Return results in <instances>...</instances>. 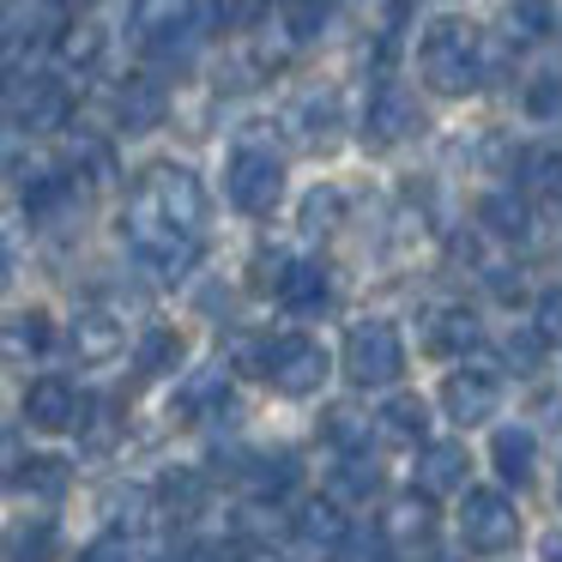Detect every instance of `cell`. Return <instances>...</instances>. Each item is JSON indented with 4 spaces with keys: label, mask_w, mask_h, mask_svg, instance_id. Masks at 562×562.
<instances>
[{
    "label": "cell",
    "mask_w": 562,
    "mask_h": 562,
    "mask_svg": "<svg viewBox=\"0 0 562 562\" xmlns=\"http://www.w3.org/2000/svg\"><path fill=\"white\" fill-rule=\"evenodd\" d=\"M0 550H7V562H55V520L49 514H31V520L7 526Z\"/></svg>",
    "instance_id": "18"
},
{
    "label": "cell",
    "mask_w": 562,
    "mask_h": 562,
    "mask_svg": "<svg viewBox=\"0 0 562 562\" xmlns=\"http://www.w3.org/2000/svg\"><path fill=\"white\" fill-rule=\"evenodd\" d=\"M13 351H43L49 345V315H19V327H13Z\"/></svg>",
    "instance_id": "33"
},
{
    "label": "cell",
    "mask_w": 562,
    "mask_h": 562,
    "mask_svg": "<svg viewBox=\"0 0 562 562\" xmlns=\"http://www.w3.org/2000/svg\"><path fill=\"white\" fill-rule=\"evenodd\" d=\"M19 460H25V453H19V441H13V436H0V477H13Z\"/></svg>",
    "instance_id": "35"
},
{
    "label": "cell",
    "mask_w": 562,
    "mask_h": 562,
    "mask_svg": "<svg viewBox=\"0 0 562 562\" xmlns=\"http://www.w3.org/2000/svg\"><path fill=\"white\" fill-rule=\"evenodd\" d=\"M7 279H13V236L0 231V284H7Z\"/></svg>",
    "instance_id": "36"
},
{
    "label": "cell",
    "mask_w": 562,
    "mask_h": 562,
    "mask_svg": "<svg viewBox=\"0 0 562 562\" xmlns=\"http://www.w3.org/2000/svg\"><path fill=\"white\" fill-rule=\"evenodd\" d=\"M441 405H448V417L453 424H484V417H496V405H502V387L484 375V369H460V375H448L441 381Z\"/></svg>",
    "instance_id": "10"
},
{
    "label": "cell",
    "mask_w": 562,
    "mask_h": 562,
    "mask_svg": "<svg viewBox=\"0 0 562 562\" xmlns=\"http://www.w3.org/2000/svg\"><path fill=\"white\" fill-rule=\"evenodd\" d=\"M460 532H465L472 550L502 557V550H514V538H520V514H514V502L502 496V490H465Z\"/></svg>",
    "instance_id": "8"
},
{
    "label": "cell",
    "mask_w": 562,
    "mask_h": 562,
    "mask_svg": "<svg viewBox=\"0 0 562 562\" xmlns=\"http://www.w3.org/2000/svg\"><path fill=\"white\" fill-rule=\"evenodd\" d=\"M465 345H477V321H472V315H460V308L436 315V333H429V351H465Z\"/></svg>",
    "instance_id": "25"
},
{
    "label": "cell",
    "mask_w": 562,
    "mask_h": 562,
    "mask_svg": "<svg viewBox=\"0 0 562 562\" xmlns=\"http://www.w3.org/2000/svg\"><path fill=\"white\" fill-rule=\"evenodd\" d=\"M417 484H424V496H448V490L465 484V448L460 441H436V448H424V460H417Z\"/></svg>",
    "instance_id": "16"
},
{
    "label": "cell",
    "mask_w": 562,
    "mask_h": 562,
    "mask_svg": "<svg viewBox=\"0 0 562 562\" xmlns=\"http://www.w3.org/2000/svg\"><path fill=\"white\" fill-rule=\"evenodd\" d=\"M134 194H146V206L158 212L164 224H176L182 236L206 231V188H200V176L182 170V164H151Z\"/></svg>",
    "instance_id": "3"
},
{
    "label": "cell",
    "mask_w": 562,
    "mask_h": 562,
    "mask_svg": "<svg viewBox=\"0 0 562 562\" xmlns=\"http://www.w3.org/2000/svg\"><path fill=\"white\" fill-rule=\"evenodd\" d=\"M296 532H303V544L333 550V544H345V538H351V520L339 514V502H308V508L296 514Z\"/></svg>",
    "instance_id": "21"
},
{
    "label": "cell",
    "mask_w": 562,
    "mask_h": 562,
    "mask_svg": "<svg viewBox=\"0 0 562 562\" xmlns=\"http://www.w3.org/2000/svg\"><path fill=\"white\" fill-rule=\"evenodd\" d=\"M544 188H550V194H562V158H544Z\"/></svg>",
    "instance_id": "38"
},
{
    "label": "cell",
    "mask_w": 562,
    "mask_h": 562,
    "mask_svg": "<svg viewBox=\"0 0 562 562\" xmlns=\"http://www.w3.org/2000/svg\"><path fill=\"white\" fill-rule=\"evenodd\" d=\"M13 477L25 490H37V496H61V490H67V465L61 460H19Z\"/></svg>",
    "instance_id": "27"
},
{
    "label": "cell",
    "mask_w": 562,
    "mask_h": 562,
    "mask_svg": "<svg viewBox=\"0 0 562 562\" xmlns=\"http://www.w3.org/2000/svg\"><path fill=\"white\" fill-rule=\"evenodd\" d=\"M164 110H170V98H164V86L151 74H134L115 91V122H122L127 134H151V127L164 122Z\"/></svg>",
    "instance_id": "12"
},
{
    "label": "cell",
    "mask_w": 562,
    "mask_h": 562,
    "mask_svg": "<svg viewBox=\"0 0 562 562\" xmlns=\"http://www.w3.org/2000/svg\"><path fill=\"white\" fill-rule=\"evenodd\" d=\"M333 484H339V496H369V490H375V465H369L363 453H351V460L333 472Z\"/></svg>",
    "instance_id": "31"
},
{
    "label": "cell",
    "mask_w": 562,
    "mask_h": 562,
    "mask_svg": "<svg viewBox=\"0 0 562 562\" xmlns=\"http://www.w3.org/2000/svg\"><path fill=\"white\" fill-rule=\"evenodd\" d=\"M532 333H538V345H557V351H562V284H550V291L538 296Z\"/></svg>",
    "instance_id": "29"
},
{
    "label": "cell",
    "mask_w": 562,
    "mask_h": 562,
    "mask_svg": "<svg viewBox=\"0 0 562 562\" xmlns=\"http://www.w3.org/2000/svg\"><path fill=\"white\" fill-rule=\"evenodd\" d=\"M25 417H31V429H74L79 424V393L67 387L61 375H43V381H31V393H25Z\"/></svg>",
    "instance_id": "13"
},
{
    "label": "cell",
    "mask_w": 562,
    "mask_h": 562,
    "mask_svg": "<svg viewBox=\"0 0 562 562\" xmlns=\"http://www.w3.org/2000/svg\"><path fill=\"white\" fill-rule=\"evenodd\" d=\"M544 562H562V532H550V538H544Z\"/></svg>",
    "instance_id": "39"
},
{
    "label": "cell",
    "mask_w": 562,
    "mask_h": 562,
    "mask_svg": "<svg viewBox=\"0 0 562 562\" xmlns=\"http://www.w3.org/2000/svg\"><path fill=\"white\" fill-rule=\"evenodd\" d=\"M272 291H279L284 308H321L327 303V267H315V260H284L272 272Z\"/></svg>",
    "instance_id": "14"
},
{
    "label": "cell",
    "mask_w": 562,
    "mask_h": 562,
    "mask_svg": "<svg viewBox=\"0 0 562 562\" xmlns=\"http://www.w3.org/2000/svg\"><path fill=\"white\" fill-rule=\"evenodd\" d=\"M417 67H424L429 91L465 98V91H477V79H484V43H477V31L465 25V19H436V25L424 31Z\"/></svg>",
    "instance_id": "1"
},
{
    "label": "cell",
    "mask_w": 562,
    "mask_h": 562,
    "mask_svg": "<svg viewBox=\"0 0 562 562\" xmlns=\"http://www.w3.org/2000/svg\"><path fill=\"white\" fill-rule=\"evenodd\" d=\"M381 441H400V448H412V441L429 436V405L424 400H387V412H381Z\"/></svg>",
    "instance_id": "22"
},
{
    "label": "cell",
    "mask_w": 562,
    "mask_h": 562,
    "mask_svg": "<svg viewBox=\"0 0 562 562\" xmlns=\"http://www.w3.org/2000/svg\"><path fill=\"white\" fill-rule=\"evenodd\" d=\"M103 55V31L98 25H67L61 31V61L67 67H91Z\"/></svg>",
    "instance_id": "28"
},
{
    "label": "cell",
    "mask_w": 562,
    "mask_h": 562,
    "mask_svg": "<svg viewBox=\"0 0 562 562\" xmlns=\"http://www.w3.org/2000/svg\"><path fill=\"white\" fill-rule=\"evenodd\" d=\"M477 218H484L496 236H508V243H520V236H532V212H526L514 194H490L484 206H477Z\"/></svg>",
    "instance_id": "23"
},
{
    "label": "cell",
    "mask_w": 562,
    "mask_h": 562,
    "mask_svg": "<svg viewBox=\"0 0 562 562\" xmlns=\"http://www.w3.org/2000/svg\"><path fill=\"white\" fill-rule=\"evenodd\" d=\"M490 460H496V472L508 477V484H532V465H538L532 429H496V441H490Z\"/></svg>",
    "instance_id": "19"
},
{
    "label": "cell",
    "mask_w": 562,
    "mask_h": 562,
    "mask_svg": "<svg viewBox=\"0 0 562 562\" xmlns=\"http://www.w3.org/2000/svg\"><path fill=\"white\" fill-rule=\"evenodd\" d=\"M79 562H134V544H127L122 532H115V538H98V544H91Z\"/></svg>",
    "instance_id": "34"
},
{
    "label": "cell",
    "mask_w": 562,
    "mask_h": 562,
    "mask_svg": "<svg viewBox=\"0 0 562 562\" xmlns=\"http://www.w3.org/2000/svg\"><path fill=\"white\" fill-rule=\"evenodd\" d=\"M502 31H508V43H544L557 31V7L550 0H508Z\"/></svg>",
    "instance_id": "20"
},
{
    "label": "cell",
    "mask_w": 562,
    "mask_h": 562,
    "mask_svg": "<svg viewBox=\"0 0 562 562\" xmlns=\"http://www.w3.org/2000/svg\"><path fill=\"white\" fill-rule=\"evenodd\" d=\"M0 25H7V13H0Z\"/></svg>",
    "instance_id": "42"
},
{
    "label": "cell",
    "mask_w": 562,
    "mask_h": 562,
    "mask_svg": "<svg viewBox=\"0 0 562 562\" xmlns=\"http://www.w3.org/2000/svg\"><path fill=\"white\" fill-rule=\"evenodd\" d=\"M296 122H303V139H327L333 134V98H303L296 103Z\"/></svg>",
    "instance_id": "32"
},
{
    "label": "cell",
    "mask_w": 562,
    "mask_h": 562,
    "mask_svg": "<svg viewBox=\"0 0 562 562\" xmlns=\"http://www.w3.org/2000/svg\"><path fill=\"white\" fill-rule=\"evenodd\" d=\"M134 363H139V375H170V369L182 363V339H176L170 327H151L146 339H139Z\"/></svg>",
    "instance_id": "24"
},
{
    "label": "cell",
    "mask_w": 562,
    "mask_h": 562,
    "mask_svg": "<svg viewBox=\"0 0 562 562\" xmlns=\"http://www.w3.org/2000/svg\"><path fill=\"white\" fill-rule=\"evenodd\" d=\"M339 218H345V194H339V188H315V194L303 200V231H308V236L333 231Z\"/></svg>",
    "instance_id": "26"
},
{
    "label": "cell",
    "mask_w": 562,
    "mask_h": 562,
    "mask_svg": "<svg viewBox=\"0 0 562 562\" xmlns=\"http://www.w3.org/2000/svg\"><path fill=\"white\" fill-rule=\"evenodd\" d=\"M67 115H74V91L61 86V79H25V91H19V122L31 127V134H49V127H67Z\"/></svg>",
    "instance_id": "11"
},
{
    "label": "cell",
    "mask_w": 562,
    "mask_h": 562,
    "mask_svg": "<svg viewBox=\"0 0 562 562\" xmlns=\"http://www.w3.org/2000/svg\"><path fill=\"white\" fill-rule=\"evenodd\" d=\"M508 357H514V363L532 369V363H538V345H532V339H520V345H508Z\"/></svg>",
    "instance_id": "37"
},
{
    "label": "cell",
    "mask_w": 562,
    "mask_h": 562,
    "mask_svg": "<svg viewBox=\"0 0 562 562\" xmlns=\"http://www.w3.org/2000/svg\"><path fill=\"white\" fill-rule=\"evenodd\" d=\"M412 127H417L412 91H405L400 79H381V86L369 91V110H363V139L369 146H400Z\"/></svg>",
    "instance_id": "9"
},
{
    "label": "cell",
    "mask_w": 562,
    "mask_h": 562,
    "mask_svg": "<svg viewBox=\"0 0 562 562\" xmlns=\"http://www.w3.org/2000/svg\"><path fill=\"white\" fill-rule=\"evenodd\" d=\"M74 351L86 357V363H110V357L122 351V321L103 315V308H86V315L74 321Z\"/></svg>",
    "instance_id": "17"
},
{
    "label": "cell",
    "mask_w": 562,
    "mask_h": 562,
    "mask_svg": "<svg viewBox=\"0 0 562 562\" xmlns=\"http://www.w3.org/2000/svg\"><path fill=\"white\" fill-rule=\"evenodd\" d=\"M400 369H405V339L393 321H357L345 333V375L357 387H387V381H400Z\"/></svg>",
    "instance_id": "5"
},
{
    "label": "cell",
    "mask_w": 562,
    "mask_h": 562,
    "mask_svg": "<svg viewBox=\"0 0 562 562\" xmlns=\"http://www.w3.org/2000/svg\"><path fill=\"white\" fill-rule=\"evenodd\" d=\"M127 243H134V255L151 267V279H182L188 267H194V255H200V236H182L176 224H164L158 212L146 206V194H134L127 200Z\"/></svg>",
    "instance_id": "2"
},
{
    "label": "cell",
    "mask_w": 562,
    "mask_h": 562,
    "mask_svg": "<svg viewBox=\"0 0 562 562\" xmlns=\"http://www.w3.org/2000/svg\"><path fill=\"white\" fill-rule=\"evenodd\" d=\"M139 49L164 55V61L182 67V55L194 49L200 37V19H194V0H134V19H127Z\"/></svg>",
    "instance_id": "4"
},
{
    "label": "cell",
    "mask_w": 562,
    "mask_h": 562,
    "mask_svg": "<svg viewBox=\"0 0 562 562\" xmlns=\"http://www.w3.org/2000/svg\"><path fill=\"white\" fill-rule=\"evenodd\" d=\"M291 477H296L291 453H279V460H255V472H248V484H255L260 496H284V490H291Z\"/></svg>",
    "instance_id": "30"
},
{
    "label": "cell",
    "mask_w": 562,
    "mask_h": 562,
    "mask_svg": "<svg viewBox=\"0 0 562 562\" xmlns=\"http://www.w3.org/2000/svg\"><path fill=\"white\" fill-rule=\"evenodd\" d=\"M260 375H267L284 400H308V393H321V381H327V351H321L315 339H303V333L272 339L267 351H260Z\"/></svg>",
    "instance_id": "7"
},
{
    "label": "cell",
    "mask_w": 562,
    "mask_h": 562,
    "mask_svg": "<svg viewBox=\"0 0 562 562\" xmlns=\"http://www.w3.org/2000/svg\"><path fill=\"white\" fill-rule=\"evenodd\" d=\"M224 194H231L236 212L267 218V212L279 206V194H284V164L272 158L267 146H236L231 170H224Z\"/></svg>",
    "instance_id": "6"
},
{
    "label": "cell",
    "mask_w": 562,
    "mask_h": 562,
    "mask_svg": "<svg viewBox=\"0 0 562 562\" xmlns=\"http://www.w3.org/2000/svg\"><path fill=\"white\" fill-rule=\"evenodd\" d=\"M429 532H436V514H429V496H417V490L381 514V538L387 544H424Z\"/></svg>",
    "instance_id": "15"
},
{
    "label": "cell",
    "mask_w": 562,
    "mask_h": 562,
    "mask_svg": "<svg viewBox=\"0 0 562 562\" xmlns=\"http://www.w3.org/2000/svg\"><path fill=\"white\" fill-rule=\"evenodd\" d=\"M243 562H272V557H243Z\"/></svg>",
    "instance_id": "41"
},
{
    "label": "cell",
    "mask_w": 562,
    "mask_h": 562,
    "mask_svg": "<svg viewBox=\"0 0 562 562\" xmlns=\"http://www.w3.org/2000/svg\"><path fill=\"white\" fill-rule=\"evenodd\" d=\"M55 7H61V13H79V7H91V0H55Z\"/></svg>",
    "instance_id": "40"
}]
</instances>
